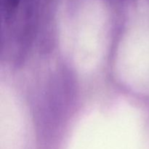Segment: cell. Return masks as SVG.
I'll return each mask as SVG.
<instances>
[{"instance_id": "1", "label": "cell", "mask_w": 149, "mask_h": 149, "mask_svg": "<svg viewBox=\"0 0 149 149\" xmlns=\"http://www.w3.org/2000/svg\"><path fill=\"white\" fill-rule=\"evenodd\" d=\"M20 0H4V7L7 15H10L18 6Z\"/></svg>"}]
</instances>
